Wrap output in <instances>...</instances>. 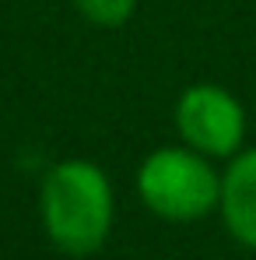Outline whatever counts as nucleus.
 <instances>
[{"label": "nucleus", "instance_id": "obj_2", "mask_svg": "<svg viewBox=\"0 0 256 260\" xmlns=\"http://www.w3.org/2000/svg\"><path fill=\"white\" fill-rule=\"evenodd\" d=\"M137 197L162 221H200L221 204V173L207 155L186 144H165L137 166Z\"/></svg>", "mask_w": 256, "mask_h": 260}, {"label": "nucleus", "instance_id": "obj_3", "mask_svg": "<svg viewBox=\"0 0 256 260\" xmlns=\"http://www.w3.org/2000/svg\"><path fill=\"white\" fill-rule=\"evenodd\" d=\"M172 120L179 141L207 158H235L246 148V109L228 88L214 81L182 88Z\"/></svg>", "mask_w": 256, "mask_h": 260}, {"label": "nucleus", "instance_id": "obj_4", "mask_svg": "<svg viewBox=\"0 0 256 260\" xmlns=\"http://www.w3.org/2000/svg\"><path fill=\"white\" fill-rule=\"evenodd\" d=\"M217 211L232 239L246 250H256V144L228 158V169L221 173Z\"/></svg>", "mask_w": 256, "mask_h": 260}, {"label": "nucleus", "instance_id": "obj_1", "mask_svg": "<svg viewBox=\"0 0 256 260\" xmlns=\"http://www.w3.org/2000/svg\"><path fill=\"white\" fill-rule=\"evenodd\" d=\"M39 218L46 239L67 257H91L105 246L116 218L109 173L91 158H63L43 176Z\"/></svg>", "mask_w": 256, "mask_h": 260}, {"label": "nucleus", "instance_id": "obj_5", "mask_svg": "<svg viewBox=\"0 0 256 260\" xmlns=\"http://www.w3.org/2000/svg\"><path fill=\"white\" fill-rule=\"evenodd\" d=\"M78 14L95 28H120L137 11V0H74Z\"/></svg>", "mask_w": 256, "mask_h": 260}]
</instances>
